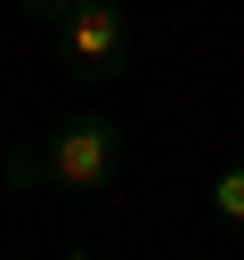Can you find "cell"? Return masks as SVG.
I'll return each instance as SVG.
<instances>
[{"label":"cell","mask_w":244,"mask_h":260,"mask_svg":"<svg viewBox=\"0 0 244 260\" xmlns=\"http://www.w3.org/2000/svg\"><path fill=\"white\" fill-rule=\"evenodd\" d=\"M114 179H122V122L98 114V106L57 114L49 138H41V187H57V195H106Z\"/></svg>","instance_id":"obj_1"},{"label":"cell","mask_w":244,"mask_h":260,"mask_svg":"<svg viewBox=\"0 0 244 260\" xmlns=\"http://www.w3.org/2000/svg\"><path fill=\"white\" fill-rule=\"evenodd\" d=\"M49 32H57V57H65L73 81H114V73H130V57H138V32H130L122 0H73Z\"/></svg>","instance_id":"obj_2"},{"label":"cell","mask_w":244,"mask_h":260,"mask_svg":"<svg viewBox=\"0 0 244 260\" xmlns=\"http://www.w3.org/2000/svg\"><path fill=\"white\" fill-rule=\"evenodd\" d=\"M211 219L244 236V154H228V162L211 171Z\"/></svg>","instance_id":"obj_3"},{"label":"cell","mask_w":244,"mask_h":260,"mask_svg":"<svg viewBox=\"0 0 244 260\" xmlns=\"http://www.w3.org/2000/svg\"><path fill=\"white\" fill-rule=\"evenodd\" d=\"M0 179H8L16 195H24V187H41V138H33V146H8V154H0Z\"/></svg>","instance_id":"obj_4"},{"label":"cell","mask_w":244,"mask_h":260,"mask_svg":"<svg viewBox=\"0 0 244 260\" xmlns=\"http://www.w3.org/2000/svg\"><path fill=\"white\" fill-rule=\"evenodd\" d=\"M16 8H24V16H33V24H57V16H65V8H73V0H16Z\"/></svg>","instance_id":"obj_5"},{"label":"cell","mask_w":244,"mask_h":260,"mask_svg":"<svg viewBox=\"0 0 244 260\" xmlns=\"http://www.w3.org/2000/svg\"><path fill=\"white\" fill-rule=\"evenodd\" d=\"M122 8H130V0H122Z\"/></svg>","instance_id":"obj_6"}]
</instances>
